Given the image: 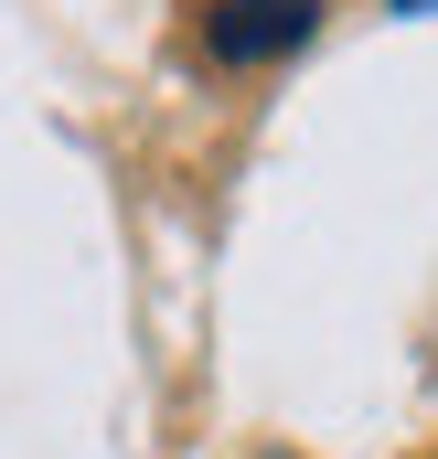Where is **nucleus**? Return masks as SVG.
<instances>
[{
    "instance_id": "obj_1",
    "label": "nucleus",
    "mask_w": 438,
    "mask_h": 459,
    "mask_svg": "<svg viewBox=\"0 0 438 459\" xmlns=\"http://www.w3.org/2000/svg\"><path fill=\"white\" fill-rule=\"evenodd\" d=\"M311 22H321V0H215L204 43H215L224 65H267V54H300Z\"/></svg>"
},
{
    "instance_id": "obj_2",
    "label": "nucleus",
    "mask_w": 438,
    "mask_h": 459,
    "mask_svg": "<svg viewBox=\"0 0 438 459\" xmlns=\"http://www.w3.org/2000/svg\"><path fill=\"white\" fill-rule=\"evenodd\" d=\"M385 11H407V22H417V11H438V0H385Z\"/></svg>"
}]
</instances>
